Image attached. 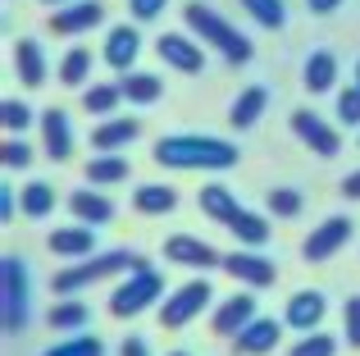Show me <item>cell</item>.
Wrapping results in <instances>:
<instances>
[{"label":"cell","mask_w":360,"mask_h":356,"mask_svg":"<svg viewBox=\"0 0 360 356\" xmlns=\"http://www.w3.org/2000/svg\"><path fill=\"white\" fill-rule=\"evenodd\" d=\"M155 165L160 170H233L238 165V146L224 137H205V133H174L155 142Z\"/></svg>","instance_id":"6da1fadb"},{"label":"cell","mask_w":360,"mask_h":356,"mask_svg":"<svg viewBox=\"0 0 360 356\" xmlns=\"http://www.w3.org/2000/svg\"><path fill=\"white\" fill-rule=\"evenodd\" d=\"M183 18H187V27H192L196 37H205V46H214V51H219L224 60L233 64V69H242V64L255 55V46L246 42V37L238 32V27H233L224 14H214L210 5H201V0H187Z\"/></svg>","instance_id":"7a4b0ae2"},{"label":"cell","mask_w":360,"mask_h":356,"mask_svg":"<svg viewBox=\"0 0 360 356\" xmlns=\"http://www.w3.org/2000/svg\"><path fill=\"white\" fill-rule=\"evenodd\" d=\"M137 269H150V260L137 256V251H128V247L105 251V256H82V260H73L69 269L55 274V293H78V288H87V284H101V279H115V274H137Z\"/></svg>","instance_id":"3957f363"},{"label":"cell","mask_w":360,"mask_h":356,"mask_svg":"<svg viewBox=\"0 0 360 356\" xmlns=\"http://www.w3.org/2000/svg\"><path fill=\"white\" fill-rule=\"evenodd\" d=\"M0 320H5V333L27 329V269L18 256L0 260Z\"/></svg>","instance_id":"277c9868"},{"label":"cell","mask_w":360,"mask_h":356,"mask_svg":"<svg viewBox=\"0 0 360 356\" xmlns=\"http://www.w3.org/2000/svg\"><path fill=\"white\" fill-rule=\"evenodd\" d=\"M160 293H165V279H160L155 269H137V274H128V279L115 288V293H110V315L132 320V315L160 306Z\"/></svg>","instance_id":"5b68a950"},{"label":"cell","mask_w":360,"mask_h":356,"mask_svg":"<svg viewBox=\"0 0 360 356\" xmlns=\"http://www.w3.org/2000/svg\"><path fill=\"white\" fill-rule=\"evenodd\" d=\"M210 297H214L210 279H192V284L174 288V293L160 302V324H165V329H183L187 320H196V315L210 306Z\"/></svg>","instance_id":"8992f818"},{"label":"cell","mask_w":360,"mask_h":356,"mask_svg":"<svg viewBox=\"0 0 360 356\" xmlns=\"http://www.w3.org/2000/svg\"><path fill=\"white\" fill-rule=\"evenodd\" d=\"M292 133H297L315 155H324V160H333V155L342 151V137H338V128L324 124L315 110H292Z\"/></svg>","instance_id":"52a82bcc"},{"label":"cell","mask_w":360,"mask_h":356,"mask_svg":"<svg viewBox=\"0 0 360 356\" xmlns=\"http://www.w3.org/2000/svg\"><path fill=\"white\" fill-rule=\"evenodd\" d=\"M347 242H352V220H347V215H328V220L315 224V233L301 242V256L306 260H328V256H338Z\"/></svg>","instance_id":"ba28073f"},{"label":"cell","mask_w":360,"mask_h":356,"mask_svg":"<svg viewBox=\"0 0 360 356\" xmlns=\"http://www.w3.org/2000/svg\"><path fill=\"white\" fill-rule=\"evenodd\" d=\"M105 23V5L101 0H69L51 14V32L55 37H78V32H91V27Z\"/></svg>","instance_id":"9c48e42d"},{"label":"cell","mask_w":360,"mask_h":356,"mask_svg":"<svg viewBox=\"0 0 360 356\" xmlns=\"http://www.w3.org/2000/svg\"><path fill=\"white\" fill-rule=\"evenodd\" d=\"M328 315V297L319 288H301V293L288 297V311H283V324L288 329H301V333H315Z\"/></svg>","instance_id":"30bf717a"},{"label":"cell","mask_w":360,"mask_h":356,"mask_svg":"<svg viewBox=\"0 0 360 356\" xmlns=\"http://www.w3.org/2000/svg\"><path fill=\"white\" fill-rule=\"evenodd\" d=\"M165 256L169 260H178V265H187V269H214V265H224V251H214L210 242H201V238H192V233H174V238L165 242Z\"/></svg>","instance_id":"8fae6325"},{"label":"cell","mask_w":360,"mask_h":356,"mask_svg":"<svg viewBox=\"0 0 360 356\" xmlns=\"http://www.w3.org/2000/svg\"><path fill=\"white\" fill-rule=\"evenodd\" d=\"M155 55L169 64V69H178V73H201L205 69V51L192 42V37H183V32L155 37Z\"/></svg>","instance_id":"7c38bea8"},{"label":"cell","mask_w":360,"mask_h":356,"mask_svg":"<svg viewBox=\"0 0 360 356\" xmlns=\"http://www.w3.org/2000/svg\"><path fill=\"white\" fill-rule=\"evenodd\" d=\"M219 269H229L238 284H251V288H269L274 279H278V269H274V260L269 256H251V251H229L224 256V265Z\"/></svg>","instance_id":"4fadbf2b"},{"label":"cell","mask_w":360,"mask_h":356,"mask_svg":"<svg viewBox=\"0 0 360 356\" xmlns=\"http://www.w3.org/2000/svg\"><path fill=\"white\" fill-rule=\"evenodd\" d=\"M105 64L110 69H119V73H128V69H137V55H141V32L132 23H119V27H110L105 32Z\"/></svg>","instance_id":"5bb4252c"},{"label":"cell","mask_w":360,"mask_h":356,"mask_svg":"<svg viewBox=\"0 0 360 356\" xmlns=\"http://www.w3.org/2000/svg\"><path fill=\"white\" fill-rule=\"evenodd\" d=\"M41 142H46V155H51L55 165H64L73 155V128H69V115H64L60 106L41 110Z\"/></svg>","instance_id":"9a60e30c"},{"label":"cell","mask_w":360,"mask_h":356,"mask_svg":"<svg viewBox=\"0 0 360 356\" xmlns=\"http://www.w3.org/2000/svg\"><path fill=\"white\" fill-rule=\"evenodd\" d=\"M278 338H283L278 320H264V315H255V320L246 324L238 338H233V352H238V356H264V352L278 348Z\"/></svg>","instance_id":"2e32d148"},{"label":"cell","mask_w":360,"mask_h":356,"mask_svg":"<svg viewBox=\"0 0 360 356\" xmlns=\"http://www.w3.org/2000/svg\"><path fill=\"white\" fill-rule=\"evenodd\" d=\"M251 320H255V297L251 293H233L229 302L214 311V333H219V338H238Z\"/></svg>","instance_id":"e0dca14e"},{"label":"cell","mask_w":360,"mask_h":356,"mask_svg":"<svg viewBox=\"0 0 360 356\" xmlns=\"http://www.w3.org/2000/svg\"><path fill=\"white\" fill-rule=\"evenodd\" d=\"M46 247L55 251V256L64 260H82L96 251V233H91V224H78V229H55L51 238H46Z\"/></svg>","instance_id":"ac0fdd59"},{"label":"cell","mask_w":360,"mask_h":356,"mask_svg":"<svg viewBox=\"0 0 360 356\" xmlns=\"http://www.w3.org/2000/svg\"><path fill=\"white\" fill-rule=\"evenodd\" d=\"M69 210L78 215L82 224H91V229H101V224L115 220V201H110V196H101L96 187H78V192L69 196Z\"/></svg>","instance_id":"d6986e66"},{"label":"cell","mask_w":360,"mask_h":356,"mask_svg":"<svg viewBox=\"0 0 360 356\" xmlns=\"http://www.w3.org/2000/svg\"><path fill=\"white\" fill-rule=\"evenodd\" d=\"M196 201H201V215H205V220L224 224V229H229V224H233V220H238V215H242L238 196H233V192H229V187H224V183H205Z\"/></svg>","instance_id":"ffe728a7"},{"label":"cell","mask_w":360,"mask_h":356,"mask_svg":"<svg viewBox=\"0 0 360 356\" xmlns=\"http://www.w3.org/2000/svg\"><path fill=\"white\" fill-rule=\"evenodd\" d=\"M137 133H141L137 119H105V124L91 128V146L96 151H123V146L137 142Z\"/></svg>","instance_id":"44dd1931"},{"label":"cell","mask_w":360,"mask_h":356,"mask_svg":"<svg viewBox=\"0 0 360 356\" xmlns=\"http://www.w3.org/2000/svg\"><path fill=\"white\" fill-rule=\"evenodd\" d=\"M119 91H123V101H132V106H150V101L165 96L160 78H155V73H141V69L119 73Z\"/></svg>","instance_id":"7402d4cb"},{"label":"cell","mask_w":360,"mask_h":356,"mask_svg":"<svg viewBox=\"0 0 360 356\" xmlns=\"http://www.w3.org/2000/svg\"><path fill=\"white\" fill-rule=\"evenodd\" d=\"M14 69H18V78H23V87H41V82H46V55H41V46L23 37V42L14 46Z\"/></svg>","instance_id":"603a6c76"},{"label":"cell","mask_w":360,"mask_h":356,"mask_svg":"<svg viewBox=\"0 0 360 356\" xmlns=\"http://www.w3.org/2000/svg\"><path fill=\"white\" fill-rule=\"evenodd\" d=\"M301 82H306V91H333V82H338V60H333V51H315L306 60V73H301Z\"/></svg>","instance_id":"cb8c5ba5"},{"label":"cell","mask_w":360,"mask_h":356,"mask_svg":"<svg viewBox=\"0 0 360 356\" xmlns=\"http://www.w3.org/2000/svg\"><path fill=\"white\" fill-rule=\"evenodd\" d=\"M132 205H137L141 215H169L178 205V192L169 183H141L137 192H132Z\"/></svg>","instance_id":"d4e9b609"},{"label":"cell","mask_w":360,"mask_h":356,"mask_svg":"<svg viewBox=\"0 0 360 356\" xmlns=\"http://www.w3.org/2000/svg\"><path fill=\"white\" fill-rule=\"evenodd\" d=\"M264 106H269V91L264 87H246L238 101H233V110H229V124L233 128H251L255 119L264 115Z\"/></svg>","instance_id":"484cf974"},{"label":"cell","mask_w":360,"mask_h":356,"mask_svg":"<svg viewBox=\"0 0 360 356\" xmlns=\"http://www.w3.org/2000/svg\"><path fill=\"white\" fill-rule=\"evenodd\" d=\"M132 170H128V160H123L119 151H96L87 160V183H123Z\"/></svg>","instance_id":"4316f807"},{"label":"cell","mask_w":360,"mask_h":356,"mask_svg":"<svg viewBox=\"0 0 360 356\" xmlns=\"http://www.w3.org/2000/svg\"><path fill=\"white\" fill-rule=\"evenodd\" d=\"M229 233L238 238V247H264V242H269V220L255 215V210H242L238 220L229 224Z\"/></svg>","instance_id":"83f0119b"},{"label":"cell","mask_w":360,"mask_h":356,"mask_svg":"<svg viewBox=\"0 0 360 356\" xmlns=\"http://www.w3.org/2000/svg\"><path fill=\"white\" fill-rule=\"evenodd\" d=\"M119 101H123L119 82H96V87H87V91H82V110H87L91 119H96V115H101V119H110Z\"/></svg>","instance_id":"f1b7e54d"},{"label":"cell","mask_w":360,"mask_h":356,"mask_svg":"<svg viewBox=\"0 0 360 356\" xmlns=\"http://www.w3.org/2000/svg\"><path fill=\"white\" fill-rule=\"evenodd\" d=\"M23 215L27 220H46V215L55 210V187L46 183V178H37V183H23Z\"/></svg>","instance_id":"f546056e"},{"label":"cell","mask_w":360,"mask_h":356,"mask_svg":"<svg viewBox=\"0 0 360 356\" xmlns=\"http://www.w3.org/2000/svg\"><path fill=\"white\" fill-rule=\"evenodd\" d=\"M87 73H91V51L73 46V51L60 60V82H64V87H82V82H87Z\"/></svg>","instance_id":"4dcf8cb0"},{"label":"cell","mask_w":360,"mask_h":356,"mask_svg":"<svg viewBox=\"0 0 360 356\" xmlns=\"http://www.w3.org/2000/svg\"><path fill=\"white\" fill-rule=\"evenodd\" d=\"M242 9L255 18L260 27H283L288 23V9H283V0H242Z\"/></svg>","instance_id":"1f68e13d"},{"label":"cell","mask_w":360,"mask_h":356,"mask_svg":"<svg viewBox=\"0 0 360 356\" xmlns=\"http://www.w3.org/2000/svg\"><path fill=\"white\" fill-rule=\"evenodd\" d=\"M46 324H51V329H82V324H87V306L82 302H55L51 315H46Z\"/></svg>","instance_id":"d6a6232c"},{"label":"cell","mask_w":360,"mask_h":356,"mask_svg":"<svg viewBox=\"0 0 360 356\" xmlns=\"http://www.w3.org/2000/svg\"><path fill=\"white\" fill-rule=\"evenodd\" d=\"M41 356H105V343L78 333V338H64V343H55V348H46Z\"/></svg>","instance_id":"836d02e7"},{"label":"cell","mask_w":360,"mask_h":356,"mask_svg":"<svg viewBox=\"0 0 360 356\" xmlns=\"http://www.w3.org/2000/svg\"><path fill=\"white\" fill-rule=\"evenodd\" d=\"M32 106H27V101H5V106H0V124H5V133H27V124H32Z\"/></svg>","instance_id":"e575fe53"},{"label":"cell","mask_w":360,"mask_h":356,"mask_svg":"<svg viewBox=\"0 0 360 356\" xmlns=\"http://www.w3.org/2000/svg\"><path fill=\"white\" fill-rule=\"evenodd\" d=\"M264 205H269V215H278V220H297L301 215V192L297 187H274Z\"/></svg>","instance_id":"d590c367"},{"label":"cell","mask_w":360,"mask_h":356,"mask_svg":"<svg viewBox=\"0 0 360 356\" xmlns=\"http://www.w3.org/2000/svg\"><path fill=\"white\" fill-rule=\"evenodd\" d=\"M0 160H5V170H27V165H32V146L9 133L5 142H0Z\"/></svg>","instance_id":"8d00e7d4"},{"label":"cell","mask_w":360,"mask_h":356,"mask_svg":"<svg viewBox=\"0 0 360 356\" xmlns=\"http://www.w3.org/2000/svg\"><path fill=\"white\" fill-rule=\"evenodd\" d=\"M333 352H338V343L328 338V333H319V329H315V333H306V338H301L288 356H333Z\"/></svg>","instance_id":"74e56055"},{"label":"cell","mask_w":360,"mask_h":356,"mask_svg":"<svg viewBox=\"0 0 360 356\" xmlns=\"http://www.w3.org/2000/svg\"><path fill=\"white\" fill-rule=\"evenodd\" d=\"M338 119H342L347 128H360V87L356 82L347 91H338Z\"/></svg>","instance_id":"f35d334b"},{"label":"cell","mask_w":360,"mask_h":356,"mask_svg":"<svg viewBox=\"0 0 360 356\" xmlns=\"http://www.w3.org/2000/svg\"><path fill=\"white\" fill-rule=\"evenodd\" d=\"M165 5L169 0H128V14H132V23H150V18L165 14Z\"/></svg>","instance_id":"ab89813d"},{"label":"cell","mask_w":360,"mask_h":356,"mask_svg":"<svg viewBox=\"0 0 360 356\" xmlns=\"http://www.w3.org/2000/svg\"><path fill=\"white\" fill-rule=\"evenodd\" d=\"M342 320H347V343H352V348H360V297H347Z\"/></svg>","instance_id":"60d3db41"},{"label":"cell","mask_w":360,"mask_h":356,"mask_svg":"<svg viewBox=\"0 0 360 356\" xmlns=\"http://www.w3.org/2000/svg\"><path fill=\"white\" fill-rule=\"evenodd\" d=\"M338 192H342L347 201H360V170H356V174H347L342 183H338Z\"/></svg>","instance_id":"b9f144b4"},{"label":"cell","mask_w":360,"mask_h":356,"mask_svg":"<svg viewBox=\"0 0 360 356\" xmlns=\"http://www.w3.org/2000/svg\"><path fill=\"white\" fill-rule=\"evenodd\" d=\"M119 356H150V352H146V343H141V338H123Z\"/></svg>","instance_id":"7bdbcfd3"},{"label":"cell","mask_w":360,"mask_h":356,"mask_svg":"<svg viewBox=\"0 0 360 356\" xmlns=\"http://www.w3.org/2000/svg\"><path fill=\"white\" fill-rule=\"evenodd\" d=\"M306 5H310V14H333L342 0H306Z\"/></svg>","instance_id":"ee69618b"},{"label":"cell","mask_w":360,"mask_h":356,"mask_svg":"<svg viewBox=\"0 0 360 356\" xmlns=\"http://www.w3.org/2000/svg\"><path fill=\"white\" fill-rule=\"evenodd\" d=\"M0 220H14V192H9V187L0 192Z\"/></svg>","instance_id":"f6af8a7d"},{"label":"cell","mask_w":360,"mask_h":356,"mask_svg":"<svg viewBox=\"0 0 360 356\" xmlns=\"http://www.w3.org/2000/svg\"><path fill=\"white\" fill-rule=\"evenodd\" d=\"M356 87H360V60H356Z\"/></svg>","instance_id":"bcb514c9"},{"label":"cell","mask_w":360,"mask_h":356,"mask_svg":"<svg viewBox=\"0 0 360 356\" xmlns=\"http://www.w3.org/2000/svg\"><path fill=\"white\" fill-rule=\"evenodd\" d=\"M46 5H69V0H46Z\"/></svg>","instance_id":"7dc6e473"},{"label":"cell","mask_w":360,"mask_h":356,"mask_svg":"<svg viewBox=\"0 0 360 356\" xmlns=\"http://www.w3.org/2000/svg\"><path fill=\"white\" fill-rule=\"evenodd\" d=\"M169 356H187V352H169Z\"/></svg>","instance_id":"c3c4849f"},{"label":"cell","mask_w":360,"mask_h":356,"mask_svg":"<svg viewBox=\"0 0 360 356\" xmlns=\"http://www.w3.org/2000/svg\"><path fill=\"white\" fill-rule=\"evenodd\" d=\"M356 151H360V142H356Z\"/></svg>","instance_id":"681fc988"}]
</instances>
